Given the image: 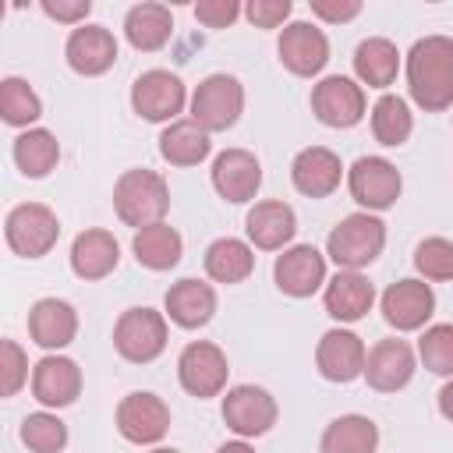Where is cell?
Segmentation results:
<instances>
[{
	"mask_svg": "<svg viewBox=\"0 0 453 453\" xmlns=\"http://www.w3.org/2000/svg\"><path fill=\"white\" fill-rule=\"evenodd\" d=\"M403 78L411 103L425 113H442L453 106V39L421 35L403 53Z\"/></svg>",
	"mask_w": 453,
	"mask_h": 453,
	"instance_id": "6da1fadb",
	"label": "cell"
},
{
	"mask_svg": "<svg viewBox=\"0 0 453 453\" xmlns=\"http://www.w3.org/2000/svg\"><path fill=\"white\" fill-rule=\"evenodd\" d=\"M113 212L124 226L145 230L152 223H163L170 212V184L163 173L134 166L124 170L113 184Z\"/></svg>",
	"mask_w": 453,
	"mask_h": 453,
	"instance_id": "7a4b0ae2",
	"label": "cell"
},
{
	"mask_svg": "<svg viewBox=\"0 0 453 453\" xmlns=\"http://www.w3.org/2000/svg\"><path fill=\"white\" fill-rule=\"evenodd\" d=\"M386 248V223L375 216V212H350L343 216L329 237H326V258L336 265V269H368Z\"/></svg>",
	"mask_w": 453,
	"mask_h": 453,
	"instance_id": "3957f363",
	"label": "cell"
},
{
	"mask_svg": "<svg viewBox=\"0 0 453 453\" xmlns=\"http://www.w3.org/2000/svg\"><path fill=\"white\" fill-rule=\"evenodd\" d=\"M170 340V319L149 304H134L113 322V350L131 365H152Z\"/></svg>",
	"mask_w": 453,
	"mask_h": 453,
	"instance_id": "277c9868",
	"label": "cell"
},
{
	"mask_svg": "<svg viewBox=\"0 0 453 453\" xmlns=\"http://www.w3.org/2000/svg\"><path fill=\"white\" fill-rule=\"evenodd\" d=\"M191 120L198 127H205L209 134L216 131H230L241 113H244V85L237 74H226V71H216L209 78H202L191 92Z\"/></svg>",
	"mask_w": 453,
	"mask_h": 453,
	"instance_id": "5b68a950",
	"label": "cell"
},
{
	"mask_svg": "<svg viewBox=\"0 0 453 453\" xmlns=\"http://www.w3.org/2000/svg\"><path fill=\"white\" fill-rule=\"evenodd\" d=\"M191 103L188 96V85L180 74L166 71V67H152V71H142L131 85V110L149 120V124H173L180 120L184 106Z\"/></svg>",
	"mask_w": 453,
	"mask_h": 453,
	"instance_id": "8992f818",
	"label": "cell"
},
{
	"mask_svg": "<svg viewBox=\"0 0 453 453\" xmlns=\"http://www.w3.org/2000/svg\"><path fill=\"white\" fill-rule=\"evenodd\" d=\"M226 379H230V361H226L219 343L191 340L177 354V382H180V389L188 396H195V400L223 396L226 393Z\"/></svg>",
	"mask_w": 453,
	"mask_h": 453,
	"instance_id": "52a82bcc",
	"label": "cell"
},
{
	"mask_svg": "<svg viewBox=\"0 0 453 453\" xmlns=\"http://www.w3.org/2000/svg\"><path fill=\"white\" fill-rule=\"evenodd\" d=\"M4 237H7V248L18 258H42L60 241V219L42 202H21L7 212Z\"/></svg>",
	"mask_w": 453,
	"mask_h": 453,
	"instance_id": "ba28073f",
	"label": "cell"
},
{
	"mask_svg": "<svg viewBox=\"0 0 453 453\" xmlns=\"http://www.w3.org/2000/svg\"><path fill=\"white\" fill-rule=\"evenodd\" d=\"M347 191L361 205V212L379 216L396 205V198L403 191V177H400L396 163H389L386 156H357L347 166Z\"/></svg>",
	"mask_w": 453,
	"mask_h": 453,
	"instance_id": "9c48e42d",
	"label": "cell"
},
{
	"mask_svg": "<svg viewBox=\"0 0 453 453\" xmlns=\"http://www.w3.org/2000/svg\"><path fill=\"white\" fill-rule=\"evenodd\" d=\"M311 113L319 124L326 127H336V131H347V127H357L368 113V96L365 88L347 78V74H326L311 85Z\"/></svg>",
	"mask_w": 453,
	"mask_h": 453,
	"instance_id": "30bf717a",
	"label": "cell"
},
{
	"mask_svg": "<svg viewBox=\"0 0 453 453\" xmlns=\"http://www.w3.org/2000/svg\"><path fill=\"white\" fill-rule=\"evenodd\" d=\"M219 414H223L226 428L237 439H258V435L273 432V425L280 418V403H276V396L265 386L241 382V386H230L223 393Z\"/></svg>",
	"mask_w": 453,
	"mask_h": 453,
	"instance_id": "8fae6325",
	"label": "cell"
},
{
	"mask_svg": "<svg viewBox=\"0 0 453 453\" xmlns=\"http://www.w3.org/2000/svg\"><path fill=\"white\" fill-rule=\"evenodd\" d=\"M117 432L120 439L134 442V446H159L163 435L170 432V407L163 396L149 393V389H134L117 403Z\"/></svg>",
	"mask_w": 453,
	"mask_h": 453,
	"instance_id": "7c38bea8",
	"label": "cell"
},
{
	"mask_svg": "<svg viewBox=\"0 0 453 453\" xmlns=\"http://www.w3.org/2000/svg\"><path fill=\"white\" fill-rule=\"evenodd\" d=\"M379 311H382L386 326H393L396 333H418L435 315V290H432V283H425L418 276L396 280L382 290Z\"/></svg>",
	"mask_w": 453,
	"mask_h": 453,
	"instance_id": "4fadbf2b",
	"label": "cell"
},
{
	"mask_svg": "<svg viewBox=\"0 0 453 453\" xmlns=\"http://www.w3.org/2000/svg\"><path fill=\"white\" fill-rule=\"evenodd\" d=\"M365 357H368L365 340L347 326L326 329L315 343V368L326 382H336V386H347V382L361 379L365 375Z\"/></svg>",
	"mask_w": 453,
	"mask_h": 453,
	"instance_id": "5bb4252c",
	"label": "cell"
},
{
	"mask_svg": "<svg viewBox=\"0 0 453 453\" xmlns=\"http://www.w3.org/2000/svg\"><path fill=\"white\" fill-rule=\"evenodd\" d=\"M32 396L42 411H64L81 396L85 375L74 357L67 354H42L32 365Z\"/></svg>",
	"mask_w": 453,
	"mask_h": 453,
	"instance_id": "9a60e30c",
	"label": "cell"
},
{
	"mask_svg": "<svg viewBox=\"0 0 453 453\" xmlns=\"http://www.w3.org/2000/svg\"><path fill=\"white\" fill-rule=\"evenodd\" d=\"M326 251L315 244H290L273 262V283L287 297H311L326 287Z\"/></svg>",
	"mask_w": 453,
	"mask_h": 453,
	"instance_id": "2e32d148",
	"label": "cell"
},
{
	"mask_svg": "<svg viewBox=\"0 0 453 453\" xmlns=\"http://www.w3.org/2000/svg\"><path fill=\"white\" fill-rule=\"evenodd\" d=\"M414 372H418V350L400 336H386L368 347L361 379L375 393H400L403 386H411Z\"/></svg>",
	"mask_w": 453,
	"mask_h": 453,
	"instance_id": "e0dca14e",
	"label": "cell"
},
{
	"mask_svg": "<svg viewBox=\"0 0 453 453\" xmlns=\"http://www.w3.org/2000/svg\"><path fill=\"white\" fill-rule=\"evenodd\" d=\"M280 64L297 78H315L329 64V39L315 21H290L276 39Z\"/></svg>",
	"mask_w": 453,
	"mask_h": 453,
	"instance_id": "ac0fdd59",
	"label": "cell"
},
{
	"mask_svg": "<svg viewBox=\"0 0 453 453\" xmlns=\"http://www.w3.org/2000/svg\"><path fill=\"white\" fill-rule=\"evenodd\" d=\"M209 180H212V191L230 202V205H244V202H255L258 188H262V163L255 152L248 149H223L216 159H212V170H209Z\"/></svg>",
	"mask_w": 453,
	"mask_h": 453,
	"instance_id": "d6986e66",
	"label": "cell"
},
{
	"mask_svg": "<svg viewBox=\"0 0 453 453\" xmlns=\"http://www.w3.org/2000/svg\"><path fill=\"white\" fill-rule=\"evenodd\" d=\"M117 53H120L117 35H113L106 25H92V21L71 28V32H67V42H64V60H67V67H71L74 74H81V78H99V74H106V71L117 64Z\"/></svg>",
	"mask_w": 453,
	"mask_h": 453,
	"instance_id": "ffe728a7",
	"label": "cell"
},
{
	"mask_svg": "<svg viewBox=\"0 0 453 453\" xmlns=\"http://www.w3.org/2000/svg\"><path fill=\"white\" fill-rule=\"evenodd\" d=\"M347 177L343 159L326 145H308L290 159V184L304 198H329Z\"/></svg>",
	"mask_w": 453,
	"mask_h": 453,
	"instance_id": "44dd1931",
	"label": "cell"
},
{
	"mask_svg": "<svg viewBox=\"0 0 453 453\" xmlns=\"http://www.w3.org/2000/svg\"><path fill=\"white\" fill-rule=\"evenodd\" d=\"M322 304H326V315L336 326H350V322H361L372 311L375 287L365 273L336 269V276H329L326 287H322Z\"/></svg>",
	"mask_w": 453,
	"mask_h": 453,
	"instance_id": "7402d4cb",
	"label": "cell"
},
{
	"mask_svg": "<svg viewBox=\"0 0 453 453\" xmlns=\"http://www.w3.org/2000/svg\"><path fill=\"white\" fill-rule=\"evenodd\" d=\"M244 234L255 251H283L297 234V212L280 198H262L248 209Z\"/></svg>",
	"mask_w": 453,
	"mask_h": 453,
	"instance_id": "603a6c76",
	"label": "cell"
},
{
	"mask_svg": "<svg viewBox=\"0 0 453 453\" xmlns=\"http://www.w3.org/2000/svg\"><path fill=\"white\" fill-rule=\"evenodd\" d=\"M28 336L46 354H60L78 336V311L64 297H39L28 308Z\"/></svg>",
	"mask_w": 453,
	"mask_h": 453,
	"instance_id": "cb8c5ba5",
	"label": "cell"
},
{
	"mask_svg": "<svg viewBox=\"0 0 453 453\" xmlns=\"http://www.w3.org/2000/svg\"><path fill=\"white\" fill-rule=\"evenodd\" d=\"M163 315L177 326V329H202L212 322L216 315V287L195 276H184L177 283H170V290L163 294Z\"/></svg>",
	"mask_w": 453,
	"mask_h": 453,
	"instance_id": "d4e9b609",
	"label": "cell"
},
{
	"mask_svg": "<svg viewBox=\"0 0 453 453\" xmlns=\"http://www.w3.org/2000/svg\"><path fill=\"white\" fill-rule=\"evenodd\" d=\"M71 273L85 283L106 280L117 265H120V241L103 230V226H88L71 241Z\"/></svg>",
	"mask_w": 453,
	"mask_h": 453,
	"instance_id": "484cf974",
	"label": "cell"
},
{
	"mask_svg": "<svg viewBox=\"0 0 453 453\" xmlns=\"http://www.w3.org/2000/svg\"><path fill=\"white\" fill-rule=\"evenodd\" d=\"M400 67H403V53H400L396 42L386 39V35H368V39H361L357 50H354V81H357L361 88L368 85V88L386 92V88L396 81Z\"/></svg>",
	"mask_w": 453,
	"mask_h": 453,
	"instance_id": "4316f807",
	"label": "cell"
},
{
	"mask_svg": "<svg viewBox=\"0 0 453 453\" xmlns=\"http://www.w3.org/2000/svg\"><path fill=\"white\" fill-rule=\"evenodd\" d=\"M173 35V14L166 4H134L127 14H124V39L131 50L138 53H156L170 42Z\"/></svg>",
	"mask_w": 453,
	"mask_h": 453,
	"instance_id": "83f0119b",
	"label": "cell"
},
{
	"mask_svg": "<svg viewBox=\"0 0 453 453\" xmlns=\"http://www.w3.org/2000/svg\"><path fill=\"white\" fill-rule=\"evenodd\" d=\"M131 255L142 269L149 273H166L180 262L184 255V237L177 234V226H170L166 219L163 223H152L145 230H134L131 237Z\"/></svg>",
	"mask_w": 453,
	"mask_h": 453,
	"instance_id": "f1b7e54d",
	"label": "cell"
},
{
	"mask_svg": "<svg viewBox=\"0 0 453 453\" xmlns=\"http://www.w3.org/2000/svg\"><path fill=\"white\" fill-rule=\"evenodd\" d=\"M212 152V134L198 127L191 117H180L159 131V156L170 166H198Z\"/></svg>",
	"mask_w": 453,
	"mask_h": 453,
	"instance_id": "f546056e",
	"label": "cell"
},
{
	"mask_svg": "<svg viewBox=\"0 0 453 453\" xmlns=\"http://www.w3.org/2000/svg\"><path fill=\"white\" fill-rule=\"evenodd\" d=\"M202 265H205V276L212 283H244L251 273H255V248L241 237H216L205 255H202Z\"/></svg>",
	"mask_w": 453,
	"mask_h": 453,
	"instance_id": "4dcf8cb0",
	"label": "cell"
},
{
	"mask_svg": "<svg viewBox=\"0 0 453 453\" xmlns=\"http://www.w3.org/2000/svg\"><path fill=\"white\" fill-rule=\"evenodd\" d=\"M379 425L368 414H340L319 435V453H375Z\"/></svg>",
	"mask_w": 453,
	"mask_h": 453,
	"instance_id": "1f68e13d",
	"label": "cell"
},
{
	"mask_svg": "<svg viewBox=\"0 0 453 453\" xmlns=\"http://www.w3.org/2000/svg\"><path fill=\"white\" fill-rule=\"evenodd\" d=\"M11 156H14V166L28 177V180H42L46 173L57 170L60 163V142L53 131L46 127H28L14 138L11 145Z\"/></svg>",
	"mask_w": 453,
	"mask_h": 453,
	"instance_id": "d6a6232c",
	"label": "cell"
},
{
	"mask_svg": "<svg viewBox=\"0 0 453 453\" xmlns=\"http://www.w3.org/2000/svg\"><path fill=\"white\" fill-rule=\"evenodd\" d=\"M368 124H372V134L379 145L386 149H400L411 134H414V113H411V103L396 92H382L372 110H368Z\"/></svg>",
	"mask_w": 453,
	"mask_h": 453,
	"instance_id": "836d02e7",
	"label": "cell"
},
{
	"mask_svg": "<svg viewBox=\"0 0 453 453\" xmlns=\"http://www.w3.org/2000/svg\"><path fill=\"white\" fill-rule=\"evenodd\" d=\"M0 117H4V124L18 127V131L35 127V120L42 117V99H39V92H35L25 78H18V74L0 78Z\"/></svg>",
	"mask_w": 453,
	"mask_h": 453,
	"instance_id": "e575fe53",
	"label": "cell"
},
{
	"mask_svg": "<svg viewBox=\"0 0 453 453\" xmlns=\"http://www.w3.org/2000/svg\"><path fill=\"white\" fill-rule=\"evenodd\" d=\"M18 435H21V442L32 453H64V446H67V425L60 421L57 411H32V414H25Z\"/></svg>",
	"mask_w": 453,
	"mask_h": 453,
	"instance_id": "d590c367",
	"label": "cell"
},
{
	"mask_svg": "<svg viewBox=\"0 0 453 453\" xmlns=\"http://www.w3.org/2000/svg\"><path fill=\"white\" fill-rule=\"evenodd\" d=\"M418 361L442 379H453V322H432L418 336Z\"/></svg>",
	"mask_w": 453,
	"mask_h": 453,
	"instance_id": "8d00e7d4",
	"label": "cell"
},
{
	"mask_svg": "<svg viewBox=\"0 0 453 453\" xmlns=\"http://www.w3.org/2000/svg\"><path fill=\"white\" fill-rule=\"evenodd\" d=\"M414 269L425 283H446L453 280V241L449 237H425L414 248Z\"/></svg>",
	"mask_w": 453,
	"mask_h": 453,
	"instance_id": "74e56055",
	"label": "cell"
},
{
	"mask_svg": "<svg viewBox=\"0 0 453 453\" xmlns=\"http://www.w3.org/2000/svg\"><path fill=\"white\" fill-rule=\"evenodd\" d=\"M32 382L28 375V354L21 350L18 340H4L0 343V396H18V389Z\"/></svg>",
	"mask_w": 453,
	"mask_h": 453,
	"instance_id": "f35d334b",
	"label": "cell"
},
{
	"mask_svg": "<svg viewBox=\"0 0 453 453\" xmlns=\"http://www.w3.org/2000/svg\"><path fill=\"white\" fill-rule=\"evenodd\" d=\"M290 14H294L290 0H248L244 4V18L255 28H283L290 25Z\"/></svg>",
	"mask_w": 453,
	"mask_h": 453,
	"instance_id": "ab89813d",
	"label": "cell"
},
{
	"mask_svg": "<svg viewBox=\"0 0 453 453\" xmlns=\"http://www.w3.org/2000/svg\"><path fill=\"white\" fill-rule=\"evenodd\" d=\"M241 14H244V7L237 0H198L195 4V18L205 28H230Z\"/></svg>",
	"mask_w": 453,
	"mask_h": 453,
	"instance_id": "60d3db41",
	"label": "cell"
},
{
	"mask_svg": "<svg viewBox=\"0 0 453 453\" xmlns=\"http://www.w3.org/2000/svg\"><path fill=\"white\" fill-rule=\"evenodd\" d=\"M39 7H42L46 18H53L60 25H71V28L85 25V18L92 14V4L88 0H42Z\"/></svg>",
	"mask_w": 453,
	"mask_h": 453,
	"instance_id": "b9f144b4",
	"label": "cell"
},
{
	"mask_svg": "<svg viewBox=\"0 0 453 453\" xmlns=\"http://www.w3.org/2000/svg\"><path fill=\"white\" fill-rule=\"evenodd\" d=\"M308 7L326 25H347L361 14V0H311Z\"/></svg>",
	"mask_w": 453,
	"mask_h": 453,
	"instance_id": "7bdbcfd3",
	"label": "cell"
},
{
	"mask_svg": "<svg viewBox=\"0 0 453 453\" xmlns=\"http://www.w3.org/2000/svg\"><path fill=\"white\" fill-rule=\"evenodd\" d=\"M435 407H439V414L453 425V379H446V382H442V389L435 393Z\"/></svg>",
	"mask_w": 453,
	"mask_h": 453,
	"instance_id": "ee69618b",
	"label": "cell"
},
{
	"mask_svg": "<svg viewBox=\"0 0 453 453\" xmlns=\"http://www.w3.org/2000/svg\"><path fill=\"white\" fill-rule=\"evenodd\" d=\"M216 453H255V446L248 439H226L216 446Z\"/></svg>",
	"mask_w": 453,
	"mask_h": 453,
	"instance_id": "f6af8a7d",
	"label": "cell"
},
{
	"mask_svg": "<svg viewBox=\"0 0 453 453\" xmlns=\"http://www.w3.org/2000/svg\"><path fill=\"white\" fill-rule=\"evenodd\" d=\"M149 453H180V449H173V446H152Z\"/></svg>",
	"mask_w": 453,
	"mask_h": 453,
	"instance_id": "bcb514c9",
	"label": "cell"
}]
</instances>
